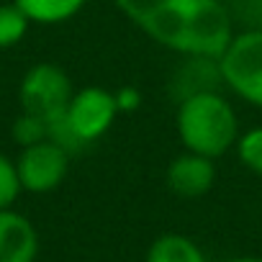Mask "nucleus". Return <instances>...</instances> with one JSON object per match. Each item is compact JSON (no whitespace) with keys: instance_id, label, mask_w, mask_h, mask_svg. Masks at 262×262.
<instances>
[{"instance_id":"obj_7","label":"nucleus","mask_w":262,"mask_h":262,"mask_svg":"<svg viewBox=\"0 0 262 262\" xmlns=\"http://www.w3.org/2000/svg\"><path fill=\"white\" fill-rule=\"evenodd\" d=\"M165 180H167V188L178 198H201L216 183V165L211 157L185 149L167 165Z\"/></svg>"},{"instance_id":"obj_4","label":"nucleus","mask_w":262,"mask_h":262,"mask_svg":"<svg viewBox=\"0 0 262 262\" xmlns=\"http://www.w3.org/2000/svg\"><path fill=\"white\" fill-rule=\"evenodd\" d=\"M219 72L242 100L262 108V29L234 34L219 57Z\"/></svg>"},{"instance_id":"obj_12","label":"nucleus","mask_w":262,"mask_h":262,"mask_svg":"<svg viewBox=\"0 0 262 262\" xmlns=\"http://www.w3.org/2000/svg\"><path fill=\"white\" fill-rule=\"evenodd\" d=\"M236 152L242 165L262 178V128H249L236 139Z\"/></svg>"},{"instance_id":"obj_10","label":"nucleus","mask_w":262,"mask_h":262,"mask_svg":"<svg viewBox=\"0 0 262 262\" xmlns=\"http://www.w3.org/2000/svg\"><path fill=\"white\" fill-rule=\"evenodd\" d=\"M13 3L29 16L31 24H62L70 21L80 8L85 6V0H13Z\"/></svg>"},{"instance_id":"obj_1","label":"nucleus","mask_w":262,"mask_h":262,"mask_svg":"<svg viewBox=\"0 0 262 262\" xmlns=\"http://www.w3.org/2000/svg\"><path fill=\"white\" fill-rule=\"evenodd\" d=\"M139 29L162 47L201 59H219L234 39L221 0H172Z\"/></svg>"},{"instance_id":"obj_16","label":"nucleus","mask_w":262,"mask_h":262,"mask_svg":"<svg viewBox=\"0 0 262 262\" xmlns=\"http://www.w3.org/2000/svg\"><path fill=\"white\" fill-rule=\"evenodd\" d=\"M224 262H262V257H254V254H244V257H229Z\"/></svg>"},{"instance_id":"obj_5","label":"nucleus","mask_w":262,"mask_h":262,"mask_svg":"<svg viewBox=\"0 0 262 262\" xmlns=\"http://www.w3.org/2000/svg\"><path fill=\"white\" fill-rule=\"evenodd\" d=\"M118 111L121 108H118V100L113 93H108L105 88H98V85H88L72 95L70 108L62 121L72 131V137L88 149L113 126Z\"/></svg>"},{"instance_id":"obj_15","label":"nucleus","mask_w":262,"mask_h":262,"mask_svg":"<svg viewBox=\"0 0 262 262\" xmlns=\"http://www.w3.org/2000/svg\"><path fill=\"white\" fill-rule=\"evenodd\" d=\"M113 3L134 21L137 26H142L144 21H149L155 13H160L165 6H170L172 0H113Z\"/></svg>"},{"instance_id":"obj_9","label":"nucleus","mask_w":262,"mask_h":262,"mask_svg":"<svg viewBox=\"0 0 262 262\" xmlns=\"http://www.w3.org/2000/svg\"><path fill=\"white\" fill-rule=\"evenodd\" d=\"M144 262H208V259L190 236L170 231L149 244Z\"/></svg>"},{"instance_id":"obj_3","label":"nucleus","mask_w":262,"mask_h":262,"mask_svg":"<svg viewBox=\"0 0 262 262\" xmlns=\"http://www.w3.org/2000/svg\"><path fill=\"white\" fill-rule=\"evenodd\" d=\"M72 95H75L72 80L67 77L62 67L52 62L34 64L24 75L21 88H18V100H21L24 113L36 116L47 126H52L67 113Z\"/></svg>"},{"instance_id":"obj_13","label":"nucleus","mask_w":262,"mask_h":262,"mask_svg":"<svg viewBox=\"0 0 262 262\" xmlns=\"http://www.w3.org/2000/svg\"><path fill=\"white\" fill-rule=\"evenodd\" d=\"M13 139H16V144H21V147L39 144V142L49 139V126H47L44 121H39L36 116L21 113V116L13 121Z\"/></svg>"},{"instance_id":"obj_11","label":"nucleus","mask_w":262,"mask_h":262,"mask_svg":"<svg viewBox=\"0 0 262 262\" xmlns=\"http://www.w3.org/2000/svg\"><path fill=\"white\" fill-rule=\"evenodd\" d=\"M29 16L16 6V3H8V6H0V49H11L16 47L26 31H29Z\"/></svg>"},{"instance_id":"obj_6","label":"nucleus","mask_w":262,"mask_h":262,"mask_svg":"<svg viewBox=\"0 0 262 262\" xmlns=\"http://www.w3.org/2000/svg\"><path fill=\"white\" fill-rule=\"evenodd\" d=\"M67 170H70V155L52 139L24 147L21 157L16 160L21 190H29L36 195L57 190L62 180L67 178Z\"/></svg>"},{"instance_id":"obj_2","label":"nucleus","mask_w":262,"mask_h":262,"mask_svg":"<svg viewBox=\"0 0 262 262\" xmlns=\"http://www.w3.org/2000/svg\"><path fill=\"white\" fill-rule=\"evenodd\" d=\"M178 134L188 152L216 160L236 144L239 121L224 95L216 90H201L180 100Z\"/></svg>"},{"instance_id":"obj_14","label":"nucleus","mask_w":262,"mask_h":262,"mask_svg":"<svg viewBox=\"0 0 262 262\" xmlns=\"http://www.w3.org/2000/svg\"><path fill=\"white\" fill-rule=\"evenodd\" d=\"M18 193H21V183H18L16 162H11L6 155H0V211L11 208Z\"/></svg>"},{"instance_id":"obj_8","label":"nucleus","mask_w":262,"mask_h":262,"mask_svg":"<svg viewBox=\"0 0 262 262\" xmlns=\"http://www.w3.org/2000/svg\"><path fill=\"white\" fill-rule=\"evenodd\" d=\"M39 231L18 211H0V262H36Z\"/></svg>"}]
</instances>
